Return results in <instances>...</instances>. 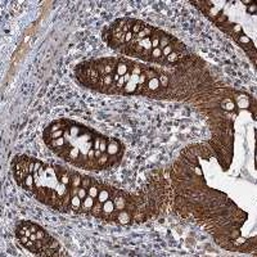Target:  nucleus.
Here are the masks:
<instances>
[{
    "mask_svg": "<svg viewBox=\"0 0 257 257\" xmlns=\"http://www.w3.org/2000/svg\"><path fill=\"white\" fill-rule=\"evenodd\" d=\"M21 186H22L23 189L28 190V192H34V190L36 189V186H35V177H34V175H32V174L27 175V177L23 180V183L21 184Z\"/></svg>",
    "mask_w": 257,
    "mask_h": 257,
    "instance_id": "f257e3e1",
    "label": "nucleus"
},
{
    "mask_svg": "<svg viewBox=\"0 0 257 257\" xmlns=\"http://www.w3.org/2000/svg\"><path fill=\"white\" fill-rule=\"evenodd\" d=\"M94 199L95 198H93V197H90L89 194L85 197L84 199H82V204H81V210L84 211V212H90L91 211V208H93V206H94Z\"/></svg>",
    "mask_w": 257,
    "mask_h": 257,
    "instance_id": "f03ea898",
    "label": "nucleus"
},
{
    "mask_svg": "<svg viewBox=\"0 0 257 257\" xmlns=\"http://www.w3.org/2000/svg\"><path fill=\"white\" fill-rule=\"evenodd\" d=\"M118 150H120V143L117 140H109L106 153H108V156H115L118 153Z\"/></svg>",
    "mask_w": 257,
    "mask_h": 257,
    "instance_id": "7ed1b4c3",
    "label": "nucleus"
},
{
    "mask_svg": "<svg viewBox=\"0 0 257 257\" xmlns=\"http://www.w3.org/2000/svg\"><path fill=\"white\" fill-rule=\"evenodd\" d=\"M115 202L111 201V199H108V201H106L103 203V215H112L113 211H115Z\"/></svg>",
    "mask_w": 257,
    "mask_h": 257,
    "instance_id": "20e7f679",
    "label": "nucleus"
},
{
    "mask_svg": "<svg viewBox=\"0 0 257 257\" xmlns=\"http://www.w3.org/2000/svg\"><path fill=\"white\" fill-rule=\"evenodd\" d=\"M163 58H165V57L162 54V49H159V48H156V49L152 50L150 57H149L150 61H156V62H162Z\"/></svg>",
    "mask_w": 257,
    "mask_h": 257,
    "instance_id": "39448f33",
    "label": "nucleus"
},
{
    "mask_svg": "<svg viewBox=\"0 0 257 257\" xmlns=\"http://www.w3.org/2000/svg\"><path fill=\"white\" fill-rule=\"evenodd\" d=\"M91 213H93L94 216H98V217L103 216V203L99 202L98 199L94 202V206H93V208H91Z\"/></svg>",
    "mask_w": 257,
    "mask_h": 257,
    "instance_id": "423d86ee",
    "label": "nucleus"
},
{
    "mask_svg": "<svg viewBox=\"0 0 257 257\" xmlns=\"http://www.w3.org/2000/svg\"><path fill=\"white\" fill-rule=\"evenodd\" d=\"M136 88H139V86H138V82L130 79V81H127V82L125 84V86H123V91H125V93H135V91H136Z\"/></svg>",
    "mask_w": 257,
    "mask_h": 257,
    "instance_id": "0eeeda50",
    "label": "nucleus"
},
{
    "mask_svg": "<svg viewBox=\"0 0 257 257\" xmlns=\"http://www.w3.org/2000/svg\"><path fill=\"white\" fill-rule=\"evenodd\" d=\"M161 86V82H159V80L157 79V77H153V79H149L148 81H147V88L149 89V90H152V91H154V90H157L158 88Z\"/></svg>",
    "mask_w": 257,
    "mask_h": 257,
    "instance_id": "6e6552de",
    "label": "nucleus"
},
{
    "mask_svg": "<svg viewBox=\"0 0 257 257\" xmlns=\"http://www.w3.org/2000/svg\"><path fill=\"white\" fill-rule=\"evenodd\" d=\"M81 176L80 175H77V174H73L72 175V179H71V183H70V185L72 186V189H79L80 186H81Z\"/></svg>",
    "mask_w": 257,
    "mask_h": 257,
    "instance_id": "1a4fd4ad",
    "label": "nucleus"
},
{
    "mask_svg": "<svg viewBox=\"0 0 257 257\" xmlns=\"http://www.w3.org/2000/svg\"><path fill=\"white\" fill-rule=\"evenodd\" d=\"M144 28H145V25H144V23L140 22V21H135L134 25H132V27H131V32L134 34V35H138L141 30H144Z\"/></svg>",
    "mask_w": 257,
    "mask_h": 257,
    "instance_id": "9d476101",
    "label": "nucleus"
},
{
    "mask_svg": "<svg viewBox=\"0 0 257 257\" xmlns=\"http://www.w3.org/2000/svg\"><path fill=\"white\" fill-rule=\"evenodd\" d=\"M117 221L121 223V224H127L130 221L129 212H125V211L121 210V212H118V215H117Z\"/></svg>",
    "mask_w": 257,
    "mask_h": 257,
    "instance_id": "9b49d317",
    "label": "nucleus"
},
{
    "mask_svg": "<svg viewBox=\"0 0 257 257\" xmlns=\"http://www.w3.org/2000/svg\"><path fill=\"white\" fill-rule=\"evenodd\" d=\"M129 72V66L125 64V63H118L117 64V68H116V73L118 76H123Z\"/></svg>",
    "mask_w": 257,
    "mask_h": 257,
    "instance_id": "f8f14e48",
    "label": "nucleus"
},
{
    "mask_svg": "<svg viewBox=\"0 0 257 257\" xmlns=\"http://www.w3.org/2000/svg\"><path fill=\"white\" fill-rule=\"evenodd\" d=\"M109 199V192L106 189H103V190H99V193H98V201L104 203L106 201H108Z\"/></svg>",
    "mask_w": 257,
    "mask_h": 257,
    "instance_id": "ddd939ff",
    "label": "nucleus"
},
{
    "mask_svg": "<svg viewBox=\"0 0 257 257\" xmlns=\"http://www.w3.org/2000/svg\"><path fill=\"white\" fill-rule=\"evenodd\" d=\"M113 202H115V207L117 208L118 211H121V210H123V208H125L126 201H125V199H123V198H121V197H117V198H116V199H115V201H113Z\"/></svg>",
    "mask_w": 257,
    "mask_h": 257,
    "instance_id": "4468645a",
    "label": "nucleus"
},
{
    "mask_svg": "<svg viewBox=\"0 0 257 257\" xmlns=\"http://www.w3.org/2000/svg\"><path fill=\"white\" fill-rule=\"evenodd\" d=\"M64 135V130H57V131H53V132H49V138L50 139H48V141L49 140H53V139H59Z\"/></svg>",
    "mask_w": 257,
    "mask_h": 257,
    "instance_id": "2eb2a0df",
    "label": "nucleus"
},
{
    "mask_svg": "<svg viewBox=\"0 0 257 257\" xmlns=\"http://www.w3.org/2000/svg\"><path fill=\"white\" fill-rule=\"evenodd\" d=\"M108 161V153H103L98 159H97V163H98V167H103L104 165L107 163Z\"/></svg>",
    "mask_w": 257,
    "mask_h": 257,
    "instance_id": "dca6fc26",
    "label": "nucleus"
},
{
    "mask_svg": "<svg viewBox=\"0 0 257 257\" xmlns=\"http://www.w3.org/2000/svg\"><path fill=\"white\" fill-rule=\"evenodd\" d=\"M98 193H99V190H98V186L97 185H91L89 189H88V194L93 198H98Z\"/></svg>",
    "mask_w": 257,
    "mask_h": 257,
    "instance_id": "f3484780",
    "label": "nucleus"
},
{
    "mask_svg": "<svg viewBox=\"0 0 257 257\" xmlns=\"http://www.w3.org/2000/svg\"><path fill=\"white\" fill-rule=\"evenodd\" d=\"M177 59H179V54H177L176 52H172L170 55L166 57V62H167V63H175Z\"/></svg>",
    "mask_w": 257,
    "mask_h": 257,
    "instance_id": "a211bd4d",
    "label": "nucleus"
},
{
    "mask_svg": "<svg viewBox=\"0 0 257 257\" xmlns=\"http://www.w3.org/2000/svg\"><path fill=\"white\" fill-rule=\"evenodd\" d=\"M170 45V39L165 35V36H161L159 37V49H163L165 46Z\"/></svg>",
    "mask_w": 257,
    "mask_h": 257,
    "instance_id": "6ab92c4d",
    "label": "nucleus"
},
{
    "mask_svg": "<svg viewBox=\"0 0 257 257\" xmlns=\"http://www.w3.org/2000/svg\"><path fill=\"white\" fill-rule=\"evenodd\" d=\"M81 185H82V188H85V189H89V188L93 185V184H91V179H90V177H82Z\"/></svg>",
    "mask_w": 257,
    "mask_h": 257,
    "instance_id": "aec40b11",
    "label": "nucleus"
},
{
    "mask_svg": "<svg viewBox=\"0 0 257 257\" xmlns=\"http://www.w3.org/2000/svg\"><path fill=\"white\" fill-rule=\"evenodd\" d=\"M172 52H174V46L171 45V44H170V45H167V46H165L163 49H162V54H163V57H165V58H166L167 55H170V54L172 53Z\"/></svg>",
    "mask_w": 257,
    "mask_h": 257,
    "instance_id": "412c9836",
    "label": "nucleus"
},
{
    "mask_svg": "<svg viewBox=\"0 0 257 257\" xmlns=\"http://www.w3.org/2000/svg\"><path fill=\"white\" fill-rule=\"evenodd\" d=\"M77 195L81 198V199H84L85 197L88 195V189H85V188H82V186H80L79 189H77Z\"/></svg>",
    "mask_w": 257,
    "mask_h": 257,
    "instance_id": "4be33fe9",
    "label": "nucleus"
},
{
    "mask_svg": "<svg viewBox=\"0 0 257 257\" xmlns=\"http://www.w3.org/2000/svg\"><path fill=\"white\" fill-rule=\"evenodd\" d=\"M99 149H100L102 153H106V152H107V140H106V139H100Z\"/></svg>",
    "mask_w": 257,
    "mask_h": 257,
    "instance_id": "5701e85b",
    "label": "nucleus"
},
{
    "mask_svg": "<svg viewBox=\"0 0 257 257\" xmlns=\"http://www.w3.org/2000/svg\"><path fill=\"white\" fill-rule=\"evenodd\" d=\"M134 37H135V35L132 34L131 31L126 32V34H125V43H131L132 40H134Z\"/></svg>",
    "mask_w": 257,
    "mask_h": 257,
    "instance_id": "b1692460",
    "label": "nucleus"
},
{
    "mask_svg": "<svg viewBox=\"0 0 257 257\" xmlns=\"http://www.w3.org/2000/svg\"><path fill=\"white\" fill-rule=\"evenodd\" d=\"M159 82L162 86H167V84H168V77L167 76H161L159 77Z\"/></svg>",
    "mask_w": 257,
    "mask_h": 257,
    "instance_id": "393cba45",
    "label": "nucleus"
},
{
    "mask_svg": "<svg viewBox=\"0 0 257 257\" xmlns=\"http://www.w3.org/2000/svg\"><path fill=\"white\" fill-rule=\"evenodd\" d=\"M247 11H248V13H255V12H256V7L252 4V5L248 7V9H247Z\"/></svg>",
    "mask_w": 257,
    "mask_h": 257,
    "instance_id": "a878e982",
    "label": "nucleus"
},
{
    "mask_svg": "<svg viewBox=\"0 0 257 257\" xmlns=\"http://www.w3.org/2000/svg\"><path fill=\"white\" fill-rule=\"evenodd\" d=\"M241 41H243V43H250V39H248V37H246V36H242V37H241Z\"/></svg>",
    "mask_w": 257,
    "mask_h": 257,
    "instance_id": "bb28decb",
    "label": "nucleus"
},
{
    "mask_svg": "<svg viewBox=\"0 0 257 257\" xmlns=\"http://www.w3.org/2000/svg\"><path fill=\"white\" fill-rule=\"evenodd\" d=\"M194 171H195V174H197V175H202V171H201V168H199V167H195Z\"/></svg>",
    "mask_w": 257,
    "mask_h": 257,
    "instance_id": "cd10ccee",
    "label": "nucleus"
}]
</instances>
